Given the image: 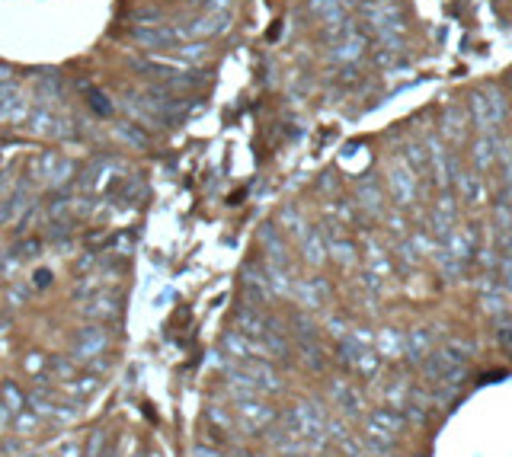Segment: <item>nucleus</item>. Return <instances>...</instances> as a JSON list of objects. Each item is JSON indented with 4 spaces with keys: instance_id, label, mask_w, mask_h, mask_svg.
I'll return each instance as SVG.
<instances>
[{
    "instance_id": "f257e3e1",
    "label": "nucleus",
    "mask_w": 512,
    "mask_h": 457,
    "mask_svg": "<svg viewBox=\"0 0 512 457\" xmlns=\"http://www.w3.org/2000/svg\"><path fill=\"white\" fill-rule=\"evenodd\" d=\"M106 342H109L106 330H99V326H83L74 339V355L77 358H97V355L106 352Z\"/></svg>"
},
{
    "instance_id": "f03ea898",
    "label": "nucleus",
    "mask_w": 512,
    "mask_h": 457,
    "mask_svg": "<svg viewBox=\"0 0 512 457\" xmlns=\"http://www.w3.org/2000/svg\"><path fill=\"white\" fill-rule=\"evenodd\" d=\"M131 36L148 48H166V45H180L183 42V32L180 26H160V29H144V26H135Z\"/></svg>"
},
{
    "instance_id": "7ed1b4c3",
    "label": "nucleus",
    "mask_w": 512,
    "mask_h": 457,
    "mask_svg": "<svg viewBox=\"0 0 512 457\" xmlns=\"http://www.w3.org/2000/svg\"><path fill=\"white\" fill-rule=\"evenodd\" d=\"M36 173H38V180L58 186V182H64L71 173H74V164L64 160V157H58V154H45V157L36 160Z\"/></svg>"
},
{
    "instance_id": "20e7f679",
    "label": "nucleus",
    "mask_w": 512,
    "mask_h": 457,
    "mask_svg": "<svg viewBox=\"0 0 512 457\" xmlns=\"http://www.w3.org/2000/svg\"><path fill=\"white\" fill-rule=\"evenodd\" d=\"M369 428H371V438H375V435H378V438H381V435H387V442H391L394 435L404 428V419H400L394 409H378L375 416H371Z\"/></svg>"
},
{
    "instance_id": "39448f33",
    "label": "nucleus",
    "mask_w": 512,
    "mask_h": 457,
    "mask_svg": "<svg viewBox=\"0 0 512 457\" xmlns=\"http://www.w3.org/2000/svg\"><path fill=\"white\" fill-rule=\"evenodd\" d=\"M237 412H241V419H247L250 428H259V426H266V422L272 419L269 406L253 403V400H241V403H237Z\"/></svg>"
},
{
    "instance_id": "423d86ee",
    "label": "nucleus",
    "mask_w": 512,
    "mask_h": 457,
    "mask_svg": "<svg viewBox=\"0 0 512 457\" xmlns=\"http://www.w3.org/2000/svg\"><path fill=\"white\" fill-rule=\"evenodd\" d=\"M404 352H407V358H413V361H422L426 355H432L429 333H426V330H413L407 339H404Z\"/></svg>"
},
{
    "instance_id": "0eeeda50",
    "label": "nucleus",
    "mask_w": 512,
    "mask_h": 457,
    "mask_svg": "<svg viewBox=\"0 0 512 457\" xmlns=\"http://www.w3.org/2000/svg\"><path fill=\"white\" fill-rule=\"evenodd\" d=\"M87 314L97 317V320H113V317L119 314V300H115L113 294H97V298L90 300Z\"/></svg>"
},
{
    "instance_id": "6e6552de",
    "label": "nucleus",
    "mask_w": 512,
    "mask_h": 457,
    "mask_svg": "<svg viewBox=\"0 0 512 457\" xmlns=\"http://www.w3.org/2000/svg\"><path fill=\"white\" fill-rule=\"evenodd\" d=\"M221 345H225V349H227V352H231V355H237V358H243V361H247V358H253V345H250V342H247V336H243V333H237V330H234V333H227V336H225V342H221Z\"/></svg>"
},
{
    "instance_id": "1a4fd4ad",
    "label": "nucleus",
    "mask_w": 512,
    "mask_h": 457,
    "mask_svg": "<svg viewBox=\"0 0 512 457\" xmlns=\"http://www.w3.org/2000/svg\"><path fill=\"white\" fill-rule=\"evenodd\" d=\"M3 409H7V416H20L26 409V397L16 384H3Z\"/></svg>"
},
{
    "instance_id": "9d476101",
    "label": "nucleus",
    "mask_w": 512,
    "mask_h": 457,
    "mask_svg": "<svg viewBox=\"0 0 512 457\" xmlns=\"http://www.w3.org/2000/svg\"><path fill=\"white\" fill-rule=\"evenodd\" d=\"M378 345H381L384 355H397V352H404V336H397L394 330H387V333H381Z\"/></svg>"
},
{
    "instance_id": "9b49d317",
    "label": "nucleus",
    "mask_w": 512,
    "mask_h": 457,
    "mask_svg": "<svg viewBox=\"0 0 512 457\" xmlns=\"http://www.w3.org/2000/svg\"><path fill=\"white\" fill-rule=\"evenodd\" d=\"M304 256H308V263H320L324 256H320V233H311V240L304 243Z\"/></svg>"
},
{
    "instance_id": "f8f14e48",
    "label": "nucleus",
    "mask_w": 512,
    "mask_h": 457,
    "mask_svg": "<svg viewBox=\"0 0 512 457\" xmlns=\"http://www.w3.org/2000/svg\"><path fill=\"white\" fill-rule=\"evenodd\" d=\"M71 387H74L77 397H87L90 390H97V377H77V381L71 384Z\"/></svg>"
},
{
    "instance_id": "ddd939ff",
    "label": "nucleus",
    "mask_w": 512,
    "mask_h": 457,
    "mask_svg": "<svg viewBox=\"0 0 512 457\" xmlns=\"http://www.w3.org/2000/svg\"><path fill=\"white\" fill-rule=\"evenodd\" d=\"M16 428H20L23 435H29L32 428H36V416H26V409H23L20 416H16Z\"/></svg>"
},
{
    "instance_id": "4468645a",
    "label": "nucleus",
    "mask_w": 512,
    "mask_h": 457,
    "mask_svg": "<svg viewBox=\"0 0 512 457\" xmlns=\"http://www.w3.org/2000/svg\"><path fill=\"white\" fill-rule=\"evenodd\" d=\"M90 103H93V106H97L99 113H109V103H103V96H99V93H97V90H93V93H90Z\"/></svg>"
},
{
    "instance_id": "2eb2a0df",
    "label": "nucleus",
    "mask_w": 512,
    "mask_h": 457,
    "mask_svg": "<svg viewBox=\"0 0 512 457\" xmlns=\"http://www.w3.org/2000/svg\"><path fill=\"white\" fill-rule=\"evenodd\" d=\"M48 282H52V272H48V269L36 272V285H38V288H45V285H48Z\"/></svg>"
},
{
    "instance_id": "dca6fc26",
    "label": "nucleus",
    "mask_w": 512,
    "mask_h": 457,
    "mask_svg": "<svg viewBox=\"0 0 512 457\" xmlns=\"http://www.w3.org/2000/svg\"><path fill=\"white\" fill-rule=\"evenodd\" d=\"M499 342H503L506 352H512V333L509 330H499Z\"/></svg>"
},
{
    "instance_id": "f3484780",
    "label": "nucleus",
    "mask_w": 512,
    "mask_h": 457,
    "mask_svg": "<svg viewBox=\"0 0 512 457\" xmlns=\"http://www.w3.org/2000/svg\"><path fill=\"white\" fill-rule=\"evenodd\" d=\"M506 288H512V256H506Z\"/></svg>"
},
{
    "instance_id": "a211bd4d",
    "label": "nucleus",
    "mask_w": 512,
    "mask_h": 457,
    "mask_svg": "<svg viewBox=\"0 0 512 457\" xmlns=\"http://www.w3.org/2000/svg\"><path fill=\"white\" fill-rule=\"evenodd\" d=\"M196 457H221V451H211V448H196Z\"/></svg>"
},
{
    "instance_id": "6ab92c4d",
    "label": "nucleus",
    "mask_w": 512,
    "mask_h": 457,
    "mask_svg": "<svg viewBox=\"0 0 512 457\" xmlns=\"http://www.w3.org/2000/svg\"><path fill=\"white\" fill-rule=\"evenodd\" d=\"M61 457H77V444H68V448H61Z\"/></svg>"
}]
</instances>
